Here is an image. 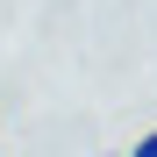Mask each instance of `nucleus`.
<instances>
[{
  "label": "nucleus",
  "mask_w": 157,
  "mask_h": 157,
  "mask_svg": "<svg viewBox=\"0 0 157 157\" xmlns=\"http://www.w3.org/2000/svg\"><path fill=\"white\" fill-rule=\"evenodd\" d=\"M0 157H7V150H0Z\"/></svg>",
  "instance_id": "obj_2"
},
{
  "label": "nucleus",
  "mask_w": 157,
  "mask_h": 157,
  "mask_svg": "<svg viewBox=\"0 0 157 157\" xmlns=\"http://www.w3.org/2000/svg\"><path fill=\"white\" fill-rule=\"evenodd\" d=\"M128 157H157V128H150V136H136V150H128Z\"/></svg>",
  "instance_id": "obj_1"
}]
</instances>
